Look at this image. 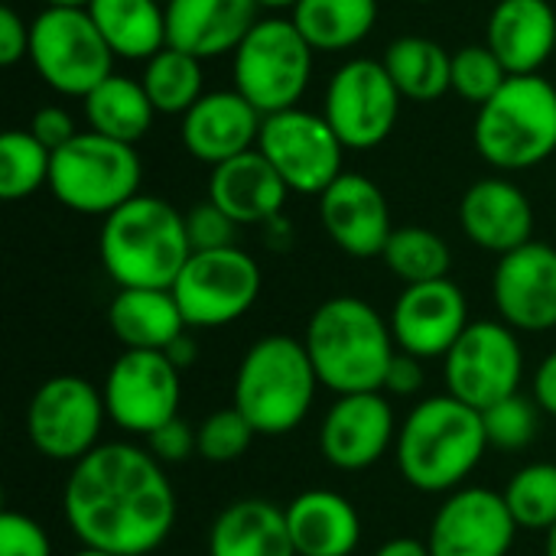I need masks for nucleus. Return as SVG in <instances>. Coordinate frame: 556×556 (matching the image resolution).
Wrapping results in <instances>:
<instances>
[{
    "label": "nucleus",
    "mask_w": 556,
    "mask_h": 556,
    "mask_svg": "<svg viewBox=\"0 0 556 556\" xmlns=\"http://www.w3.org/2000/svg\"><path fill=\"white\" fill-rule=\"evenodd\" d=\"M62 515L81 547L147 556L163 547L176 525V492L150 450L101 443L72 466Z\"/></svg>",
    "instance_id": "nucleus-1"
},
{
    "label": "nucleus",
    "mask_w": 556,
    "mask_h": 556,
    "mask_svg": "<svg viewBox=\"0 0 556 556\" xmlns=\"http://www.w3.org/2000/svg\"><path fill=\"white\" fill-rule=\"evenodd\" d=\"M303 345L323 388L336 397L384 388L397 355L391 323L358 296H332L309 316Z\"/></svg>",
    "instance_id": "nucleus-2"
},
{
    "label": "nucleus",
    "mask_w": 556,
    "mask_h": 556,
    "mask_svg": "<svg viewBox=\"0 0 556 556\" xmlns=\"http://www.w3.org/2000/svg\"><path fill=\"white\" fill-rule=\"evenodd\" d=\"M489 450L482 414L453 394L420 401L401 424L394 456L404 482L427 495L463 489Z\"/></svg>",
    "instance_id": "nucleus-3"
},
{
    "label": "nucleus",
    "mask_w": 556,
    "mask_h": 556,
    "mask_svg": "<svg viewBox=\"0 0 556 556\" xmlns=\"http://www.w3.org/2000/svg\"><path fill=\"white\" fill-rule=\"evenodd\" d=\"M101 264L108 277L124 287L173 290L192 244L186 235V215H179L166 199L134 195L117 212L104 218L98 238Z\"/></svg>",
    "instance_id": "nucleus-4"
},
{
    "label": "nucleus",
    "mask_w": 556,
    "mask_h": 556,
    "mask_svg": "<svg viewBox=\"0 0 556 556\" xmlns=\"http://www.w3.org/2000/svg\"><path fill=\"white\" fill-rule=\"evenodd\" d=\"M316 368L300 339L264 336L257 339L235 375V404L257 437L293 433L316 401Z\"/></svg>",
    "instance_id": "nucleus-5"
},
{
    "label": "nucleus",
    "mask_w": 556,
    "mask_h": 556,
    "mask_svg": "<svg viewBox=\"0 0 556 556\" xmlns=\"http://www.w3.org/2000/svg\"><path fill=\"white\" fill-rule=\"evenodd\" d=\"M476 150L505 173L531 169L556 153V88L541 75H511L479 108Z\"/></svg>",
    "instance_id": "nucleus-6"
},
{
    "label": "nucleus",
    "mask_w": 556,
    "mask_h": 556,
    "mask_svg": "<svg viewBox=\"0 0 556 556\" xmlns=\"http://www.w3.org/2000/svg\"><path fill=\"white\" fill-rule=\"evenodd\" d=\"M143 166L134 143L81 130L72 143L52 153L49 189L78 215H111L140 195Z\"/></svg>",
    "instance_id": "nucleus-7"
},
{
    "label": "nucleus",
    "mask_w": 556,
    "mask_h": 556,
    "mask_svg": "<svg viewBox=\"0 0 556 556\" xmlns=\"http://www.w3.org/2000/svg\"><path fill=\"white\" fill-rule=\"evenodd\" d=\"M313 75V46L293 20H257L235 49V91L264 117L296 108Z\"/></svg>",
    "instance_id": "nucleus-8"
},
{
    "label": "nucleus",
    "mask_w": 556,
    "mask_h": 556,
    "mask_svg": "<svg viewBox=\"0 0 556 556\" xmlns=\"http://www.w3.org/2000/svg\"><path fill=\"white\" fill-rule=\"evenodd\" d=\"M29 62L52 91L75 98H85L114 75V52L88 10L46 7L29 23Z\"/></svg>",
    "instance_id": "nucleus-9"
},
{
    "label": "nucleus",
    "mask_w": 556,
    "mask_h": 556,
    "mask_svg": "<svg viewBox=\"0 0 556 556\" xmlns=\"http://www.w3.org/2000/svg\"><path fill=\"white\" fill-rule=\"evenodd\" d=\"M108 420L104 394L78 375H52L26 407V433L39 456L52 463L85 459Z\"/></svg>",
    "instance_id": "nucleus-10"
},
{
    "label": "nucleus",
    "mask_w": 556,
    "mask_h": 556,
    "mask_svg": "<svg viewBox=\"0 0 556 556\" xmlns=\"http://www.w3.org/2000/svg\"><path fill=\"white\" fill-rule=\"evenodd\" d=\"M261 267L241 248L192 251L173 283L189 329H222L241 319L261 296Z\"/></svg>",
    "instance_id": "nucleus-11"
},
{
    "label": "nucleus",
    "mask_w": 556,
    "mask_h": 556,
    "mask_svg": "<svg viewBox=\"0 0 556 556\" xmlns=\"http://www.w3.org/2000/svg\"><path fill=\"white\" fill-rule=\"evenodd\" d=\"M443 375L446 394H453L479 414L511 394H521L525 352L518 332L492 319L469 323V329L443 358Z\"/></svg>",
    "instance_id": "nucleus-12"
},
{
    "label": "nucleus",
    "mask_w": 556,
    "mask_h": 556,
    "mask_svg": "<svg viewBox=\"0 0 556 556\" xmlns=\"http://www.w3.org/2000/svg\"><path fill=\"white\" fill-rule=\"evenodd\" d=\"M108 420L137 437H150L173 417H179L182 378L166 352L124 349L104 375Z\"/></svg>",
    "instance_id": "nucleus-13"
},
{
    "label": "nucleus",
    "mask_w": 556,
    "mask_h": 556,
    "mask_svg": "<svg viewBox=\"0 0 556 556\" xmlns=\"http://www.w3.org/2000/svg\"><path fill=\"white\" fill-rule=\"evenodd\" d=\"M257 150L270 160L290 192L323 195L342 176V140L323 114L303 108L267 114Z\"/></svg>",
    "instance_id": "nucleus-14"
},
{
    "label": "nucleus",
    "mask_w": 556,
    "mask_h": 556,
    "mask_svg": "<svg viewBox=\"0 0 556 556\" xmlns=\"http://www.w3.org/2000/svg\"><path fill=\"white\" fill-rule=\"evenodd\" d=\"M401 114V91L384 62L352 59L326 88L323 117L336 130L345 150H371L384 143Z\"/></svg>",
    "instance_id": "nucleus-15"
},
{
    "label": "nucleus",
    "mask_w": 556,
    "mask_h": 556,
    "mask_svg": "<svg viewBox=\"0 0 556 556\" xmlns=\"http://www.w3.org/2000/svg\"><path fill=\"white\" fill-rule=\"evenodd\" d=\"M518 534V521L508 511L505 495L469 485L450 492L433 515L427 547L430 556H508Z\"/></svg>",
    "instance_id": "nucleus-16"
},
{
    "label": "nucleus",
    "mask_w": 556,
    "mask_h": 556,
    "mask_svg": "<svg viewBox=\"0 0 556 556\" xmlns=\"http://www.w3.org/2000/svg\"><path fill=\"white\" fill-rule=\"evenodd\" d=\"M466 329L469 303L450 277L404 287L391 309V336L397 352H407L420 362L446 358Z\"/></svg>",
    "instance_id": "nucleus-17"
},
{
    "label": "nucleus",
    "mask_w": 556,
    "mask_h": 556,
    "mask_svg": "<svg viewBox=\"0 0 556 556\" xmlns=\"http://www.w3.org/2000/svg\"><path fill=\"white\" fill-rule=\"evenodd\" d=\"M397 430L401 427L384 391L342 394L323 417L319 450L329 466L342 472H362L384 459L397 440Z\"/></svg>",
    "instance_id": "nucleus-18"
},
{
    "label": "nucleus",
    "mask_w": 556,
    "mask_h": 556,
    "mask_svg": "<svg viewBox=\"0 0 556 556\" xmlns=\"http://www.w3.org/2000/svg\"><path fill=\"white\" fill-rule=\"evenodd\" d=\"M492 296L502 323L515 332L556 329V248L528 241L498 257Z\"/></svg>",
    "instance_id": "nucleus-19"
},
{
    "label": "nucleus",
    "mask_w": 556,
    "mask_h": 556,
    "mask_svg": "<svg viewBox=\"0 0 556 556\" xmlns=\"http://www.w3.org/2000/svg\"><path fill=\"white\" fill-rule=\"evenodd\" d=\"M319 218L332 244L352 257H381L394 235L384 192L362 173H342L319 195Z\"/></svg>",
    "instance_id": "nucleus-20"
},
{
    "label": "nucleus",
    "mask_w": 556,
    "mask_h": 556,
    "mask_svg": "<svg viewBox=\"0 0 556 556\" xmlns=\"http://www.w3.org/2000/svg\"><path fill=\"white\" fill-rule=\"evenodd\" d=\"M264 114L235 88L208 91L182 114V143L186 150L208 166L235 160L257 147Z\"/></svg>",
    "instance_id": "nucleus-21"
},
{
    "label": "nucleus",
    "mask_w": 556,
    "mask_h": 556,
    "mask_svg": "<svg viewBox=\"0 0 556 556\" xmlns=\"http://www.w3.org/2000/svg\"><path fill=\"white\" fill-rule=\"evenodd\" d=\"M459 225L476 248L505 257L531 241L534 208L515 182L479 179L459 202Z\"/></svg>",
    "instance_id": "nucleus-22"
},
{
    "label": "nucleus",
    "mask_w": 556,
    "mask_h": 556,
    "mask_svg": "<svg viewBox=\"0 0 556 556\" xmlns=\"http://www.w3.org/2000/svg\"><path fill=\"white\" fill-rule=\"evenodd\" d=\"M257 0H169L166 46L195 59L235 52L257 23Z\"/></svg>",
    "instance_id": "nucleus-23"
},
{
    "label": "nucleus",
    "mask_w": 556,
    "mask_h": 556,
    "mask_svg": "<svg viewBox=\"0 0 556 556\" xmlns=\"http://www.w3.org/2000/svg\"><path fill=\"white\" fill-rule=\"evenodd\" d=\"M287 192H290L287 182L257 147L212 166L208 199L238 225L274 222L287 202Z\"/></svg>",
    "instance_id": "nucleus-24"
},
{
    "label": "nucleus",
    "mask_w": 556,
    "mask_h": 556,
    "mask_svg": "<svg viewBox=\"0 0 556 556\" xmlns=\"http://www.w3.org/2000/svg\"><path fill=\"white\" fill-rule=\"evenodd\" d=\"M485 46L508 75H538L556 52V13L547 0H502L489 16Z\"/></svg>",
    "instance_id": "nucleus-25"
},
{
    "label": "nucleus",
    "mask_w": 556,
    "mask_h": 556,
    "mask_svg": "<svg viewBox=\"0 0 556 556\" xmlns=\"http://www.w3.org/2000/svg\"><path fill=\"white\" fill-rule=\"evenodd\" d=\"M287 528L296 556H352L362 541L355 505L329 489H309L287 505Z\"/></svg>",
    "instance_id": "nucleus-26"
},
{
    "label": "nucleus",
    "mask_w": 556,
    "mask_h": 556,
    "mask_svg": "<svg viewBox=\"0 0 556 556\" xmlns=\"http://www.w3.org/2000/svg\"><path fill=\"white\" fill-rule=\"evenodd\" d=\"M108 323L124 349L169 352L186 336V316L173 290L124 287L108 306Z\"/></svg>",
    "instance_id": "nucleus-27"
},
{
    "label": "nucleus",
    "mask_w": 556,
    "mask_h": 556,
    "mask_svg": "<svg viewBox=\"0 0 556 556\" xmlns=\"http://www.w3.org/2000/svg\"><path fill=\"white\" fill-rule=\"evenodd\" d=\"M208 556H296L287 508L267 498L231 502L208 531Z\"/></svg>",
    "instance_id": "nucleus-28"
},
{
    "label": "nucleus",
    "mask_w": 556,
    "mask_h": 556,
    "mask_svg": "<svg viewBox=\"0 0 556 556\" xmlns=\"http://www.w3.org/2000/svg\"><path fill=\"white\" fill-rule=\"evenodd\" d=\"M88 13L121 59H153L166 49V7L160 0H91Z\"/></svg>",
    "instance_id": "nucleus-29"
},
{
    "label": "nucleus",
    "mask_w": 556,
    "mask_h": 556,
    "mask_svg": "<svg viewBox=\"0 0 556 556\" xmlns=\"http://www.w3.org/2000/svg\"><path fill=\"white\" fill-rule=\"evenodd\" d=\"M153 101L143 91V81L127 75H108L94 91L85 94V117L88 127L101 137L137 143L153 124Z\"/></svg>",
    "instance_id": "nucleus-30"
},
{
    "label": "nucleus",
    "mask_w": 556,
    "mask_h": 556,
    "mask_svg": "<svg viewBox=\"0 0 556 556\" xmlns=\"http://www.w3.org/2000/svg\"><path fill=\"white\" fill-rule=\"evenodd\" d=\"M293 26L313 52H339L358 46L378 23V0H300Z\"/></svg>",
    "instance_id": "nucleus-31"
},
{
    "label": "nucleus",
    "mask_w": 556,
    "mask_h": 556,
    "mask_svg": "<svg viewBox=\"0 0 556 556\" xmlns=\"http://www.w3.org/2000/svg\"><path fill=\"white\" fill-rule=\"evenodd\" d=\"M384 68L401 98L437 101L453 91V55L427 36H401L384 49Z\"/></svg>",
    "instance_id": "nucleus-32"
},
{
    "label": "nucleus",
    "mask_w": 556,
    "mask_h": 556,
    "mask_svg": "<svg viewBox=\"0 0 556 556\" xmlns=\"http://www.w3.org/2000/svg\"><path fill=\"white\" fill-rule=\"evenodd\" d=\"M143 91L150 94L156 114H186L205 91H202V59L182 49H160L147 59L143 68Z\"/></svg>",
    "instance_id": "nucleus-33"
},
{
    "label": "nucleus",
    "mask_w": 556,
    "mask_h": 556,
    "mask_svg": "<svg viewBox=\"0 0 556 556\" xmlns=\"http://www.w3.org/2000/svg\"><path fill=\"white\" fill-rule=\"evenodd\" d=\"M384 264L394 277H401L407 287L410 283H430V280H443L450 274L453 254L450 244L430 231V228H394V235L384 244Z\"/></svg>",
    "instance_id": "nucleus-34"
},
{
    "label": "nucleus",
    "mask_w": 556,
    "mask_h": 556,
    "mask_svg": "<svg viewBox=\"0 0 556 556\" xmlns=\"http://www.w3.org/2000/svg\"><path fill=\"white\" fill-rule=\"evenodd\" d=\"M52 153L29 130H7L0 137V199L16 202L49 186Z\"/></svg>",
    "instance_id": "nucleus-35"
},
{
    "label": "nucleus",
    "mask_w": 556,
    "mask_h": 556,
    "mask_svg": "<svg viewBox=\"0 0 556 556\" xmlns=\"http://www.w3.org/2000/svg\"><path fill=\"white\" fill-rule=\"evenodd\" d=\"M508 502L511 518L525 531H551L556 525V466L554 463H531L518 469L502 492Z\"/></svg>",
    "instance_id": "nucleus-36"
},
{
    "label": "nucleus",
    "mask_w": 556,
    "mask_h": 556,
    "mask_svg": "<svg viewBox=\"0 0 556 556\" xmlns=\"http://www.w3.org/2000/svg\"><path fill=\"white\" fill-rule=\"evenodd\" d=\"M508 78V68L489 46H463L453 52V91L479 108L495 98Z\"/></svg>",
    "instance_id": "nucleus-37"
},
{
    "label": "nucleus",
    "mask_w": 556,
    "mask_h": 556,
    "mask_svg": "<svg viewBox=\"0 0 556 556\" xmlns=\"http://www.w3.org/2000/svg\"><path fill=\"white\" fill-rule=\"evenodd\" d=\"M254 437H257L254 427L248 424V417L238 407L215 410L199 424V456L205 463H218V466L235 463L251 450Z\"/></svg>",
    "instance_id": "nucleus-38"
},
{
    "label": "nucleus",
    "mask_w": 556,
    "mask_h": 556,
    "mask_svg": "<svg viewBox=\"0 0 556 556\" xmlns=\"http://www.w3.org/2000/svg\"><path fill=\"white\" fill-rule=\"evenodd\" d=\"M538 410L541 407L534 404V397H525V394H511L498 401L495 407L482 410L489 446L505 450V453L525 450L538 433Z\"/></svg>",
    "instance_id": "nucleus-39"
},
{
    "label": "nucleus",
    "mask_w": 556,
    "mask_h": 556,
    "mask_svg": "<svg viewBox=\"0 0 556 556\" xmlns=\"http://www.w3.org/2000/svg\"><path fill=\"white\" fill-rule=\"evenodd\" d=\"M235 231L238 222L228 218L212 199L199 202L186 212V235L192 251H222V248H235Z\"/></svg>",
    "instance_id": "nucleus-40"
},
{
    "label": "nucleus",
    "mask_w": 556,
    "mask_h": 556,
    "mask_svg": "<svg viewBox=\"0 0 556 556\" xmlns=\"http://www.w3.org/2000/svg\"><path fill=\"white\" fill-rule=\"evenodd\" d=\"M0 556H52V541L39 521L23 511L0 515Z\"/></svg>",
    "instance_id": "nucleus-41"
},
{
    "label": "nucleus",
    "mask_w": 556,
    "mask_h": 556,
    "mask_svg": "<svg viewBox=\"0 0 556 556\" xmlns=\"http://www.w3.org/2000/svg\"><path fill=\"white\" fill-rule=\"evenodd\" d=\"M147 450H150L163 466L186 463V459L199 456V427H192V424L182 420V417H173L169 424H163L160 430H153V433L147 437Z\"/></svg>",
    "instance_id": "nucleus-42"
},
{
    "label": "nucleus",
    "mask_w": 556,
    "mask_h": 556,
    "mask_svg": "<svg viewBox=\"0 0 556 556\" xmlns=\"http://www.w3.org/2000/svg\"><path fill=\"white\" fill-rule=\"evenodd\" d=\"M29 134H33L49 153H55V150H62L65 143H72L81 130H75V121H72V114H68L65 108L49 104V108H39V111H36V117H33V124H29Z\"/></svg>",
    "instance_id": "nucleus-43"
},
{
    "label": "nucleus",
    "mask_w": 556,
    "mask_h": 556,
    "mask_svg": "<svg viewBox=\"0 0 556 556\" xmlns=\"http://www.w3.org/2000/svg\"><path fill=\"white\" fill-rule=\"evenodd\" d=\"M29 55V26L13 7L0 10V65H16Z\"/></svg>",
    "instance_id": "nucleus-44"
},
{
    "label": "nucleus",
    "mask_w": 556,
    "mask_h": 556,
    "mask_svg": "<svg viewBox=\"0 0 556 556\" xmlns=\"http://www.w3.org/2000/svg\"><path fill=\"white\" fill-rule=\"evenodd\" d=\"M424 388V362L407 355V352H397L388 375H384V394L391 397H414L417 391Z\"/></svg>",
    "instance_id": "nucleus-45"
},
{
    "label": "nucleus",
    "mask_w": 556,
    "mask_h": 556,
    "mask_svg": "<svg viewBox=\"0 0 556 556\" xmlns=\"http://www.w3.org/2000/svg\"><path fill=\"white\" fill-rule=\"evenodd\" d=\"M531 397H534V404H538L544 414L556 417V352H551V355L538 365L534 384H531Z\"/></svg>",
    "instance_id": "nucleus-46"
},
{
    "label": "nucleus",
    "mask_w": 556,
    "mask_h": 556,
    "mask_svg": "<svg viewBox=\"0 0 556 556\" xmlns=\"http://www.w3.org/2000/svg\"><path fill=\"white\" fill-rule=\"evenodd\" d=\"M375 556H430L427 541H417V538H391L388 544H381Z\"/></svg>",
    "instance_id": "nucleus-47"
},
{
    "label": "nucleus",
    "mask_w": 556,
    "mask_h": 556,
    "mask_svg": "<svg viewBox=\"0 0 556 556\" xmlns=\"http://www.w3.org/2000/svg\"><path fill=\"white\" fill-rule=\"evenodd\" d=\"M166 355H169V358L176 362V368H186V365H189V362L195 358L192 339H189V336H182V339H179V342H176V345H173V349H169Z\"/></svg>",
    "instance_id": "nucleus-48"
},
{
    "label": "nucleus",
    "mask_w": 556,
    "mask_h": 556,
    "mask_svg": "<svg viewBox=\"0 0 556 556\" xmlns=\"http://www.w3.org/2000/svg\"><path fill=\"white\" fill-rule=\"evenodd\" d=\"M46 7H65V10H88L91 0H42Z\"/></svg>",
    "instance_id": "nucleus-49"
},
{
    "label": "nucleus",
    "mask_w": 556,
    "mask_h": 556,
    "mask_svg": "<svg viewBox=\"0 0 556 556\" xmlns=\"http://www.w3.org/2000/svg\"><path fill=\"white\" fill-rule=\"evenodd\" d=\"M300 0H257V7H267V10H293Z\"/></svg>",
    "instance_id": "nucleus-50"
},
{
    "label": "nucleus",
    "mask_w": 556,
    "mask_h": 556,
    "mask_svg": "<svg viewBox=\"0 0 556 556\" xmlns=\"http://www.w3.org/2000/svg\"><path fill=\"white\" fill-rule=\"evenodd\" d=\"M547 556H556V525L547 531Z\"/></svg>",
    "instance_id": "nucleus-51"
},
{
    "label": "nucleus",
    "mask_w": 556,
    "mask_h": 556,
    "mask_svg": "<svg viewBox=\"0 0 556 556\" xmlns=\"http://www.w3.org/2000/svg\"><path fill=\"white\" fill-rule=\"evenodd\" d=\"M72 556H114V554H108V551H94V547H81L78 554H72Z\"/></svg>",
    "instance_id": "nucleus-52"
},
{
    "label": "nucleus",
    "mask_w": 556,
    "mask_h": 556,
    "mask_svg": "<svg viewBox=\"0 0 556 556\" xmlns=\"http://www.w3.org/2000/svg\"><path fill=\"white\" fill-rule=\"evenodd\" d=\"M414 3H433V0H414Z\"/></svg>",
    "instance_id": "nucleus-53"
},
{
    "label": "nucleus",
    "mask_w": 556,
    "mask_h": 556,
    "mask_svg": "<svg viewBox=\"0 0 556 556\" xmlns=\"http://www.w3.org/2000/svg\"><path fill=\"white\" fill-rule=\"evenodd\" d=\"M160 3H163V7H166V3H169V0H160Z\"/></svg>",
    "instance_id": "nucleus-54"
}]
</instances>
